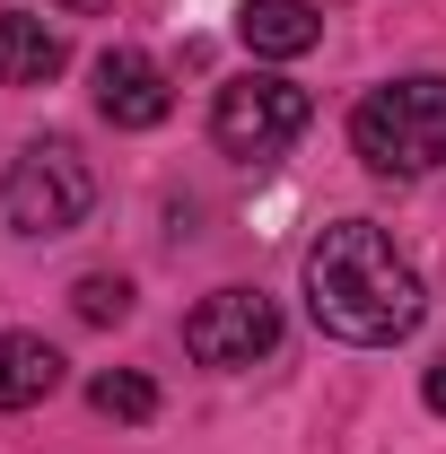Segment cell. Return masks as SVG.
Wrapping results in <instances>:
<instances>
[{
  "label": "cell",
  "instance_id": "3957f363",
  "mask_svg": "<svg viewBox=\"0 0 446 454\" xmlns=\"http://www.w3.org/2000/svg\"><path fill=\"white\" fill-rule=\"evenodd\" d=\"M0 210L18 236H36V245H53L70 227L97 210V167L79 158V140L70 131H44V140H27L9 175H0Z\"/></svg>",
  "mask_w": 446,
  "mask_h": 454
},
{
  "label": "cell",
  "instance_id": "8fae6325",
  "mask_svg": "<svg viewBox=\"0 0 446 454\" xmlns=\"http://www.w3.org/2000/svg\"><path fill=\"white\" fill-rule=\"evenodd\" d=\"M70 315H79V324H123V315H131V280H123V271L70 280Z\"/></svg>",
  "mask_w": 446,
  "mask_h": 454
},
{
  "label": "cell",
  "instance_id": "277c9868",
  "mask_svg": "<svg viewBox=\"0 0 446 454\" xmlns=\"http://www.w3.org/2000/svg\"><path fill=\"white\" fill-rule=\"evenodd\" d=\"M315 122V97L280 70H236L219 97H211V149L236 158V167H272L289 140H307Z\"/></svg>",
  "mask_w": 446,
  "mask_h": 454
},
{
  "label": "cell",
  "instance_id": "ba28073f",
  "mask_svg": "<svg viewBox=\"0 0 446 454\" xmlns=\"http://www.w3.org/2000/svg\"><path fill=\"white\" fill-rule=\"evenodd\" d=\"M61 70H70L61 27L27 18V9H0V88H53Z\"/></svg>",
  "mask_w": 446,
  "mask_h": 454
},
{
  "label": "cell",
  "instance_id": "4fadbf2b",
  "mask_svg": "<svg viewBox=\"0 0 446 454\" xmlns=\"http://www.w3.org/2000/svg\"><path fill=\"white\" fill-rule=\"evenodd\" d=\"M44 9H79V18H97V9H106V0H44Z\"/></svg>",
  "mask_w": 446,
  "mask_h": 454
},
{
  "label": "cell",
  "instance_id": "7c38bea8",
  "mask_svg": "<svg viewBox=\"0 0 446 454\" xmlns=\"http://www.w3.org/2000/svg\"><path fill=\"white\" fill-rule=\"evenodd\" d=\"M420 402H429V411L446 419V358H429V376H420Z\"/></svg>",
  "mask_w": 446,
  "mask_h": 454
},
{
  "label": "cell",
  "instance_id": "7a4b0ae2",
  "mask_svg": "<svg viewBox=\"0 0 446 454\" xmlns=\"http://www.w3.org/2000/svg\"><path fill=\"white\" fill-rule=\"evenodd\" d=\"M350 149L368 175H438L446 167V79L438 70H411V79H386L350 106Z\"/></svg>",
  "mask_w": 446,
  "mask_h": 454
},
{
  "label": "cell",
  "instance_id": "8992f818",
  "mask_svg": "<svg viewBox=\"0 0 446 454\" xmlns=\"http://www.w3.org/2000/svg\"><path fill=\"white\" fill-rule=\"evenodd\" d=\"M88 79H97L88 97H97V114H106L114 131H158V122L175 114V88H167V70H158L149 53H131V44L97 53V70H88Z\"/></svg>",
  "mask_w": 446,
  "mask_h": 454
},
{
  "label": "cell",
  "instance_id": "6da1fadb",
  "mask_svg": "<svg viewBox=\"0 0 446 454\" xmlns=\"http://www.w3.org/2000/svg\"><path fill=\"white\" fill-rule=\"evenodd\" d=\"M307 315H315L324 340L394 349L429 324V288L377 219H333L307 245Z\"/></svg>",
  "mask_w": 446,
  "mask_h": 454
},
{
  "label": "cell",
  "instance_id": "52a82bcc",
  "mask_svg": "<svg viewBox=\"0 0 446 454\" xmlns=\"http://www.w3.org/2000/svg\"><path fill=\"white\" fill-rule=\"evenodd\" d=\"M236 44L254 61H298L324 44V18L315 0H236Z\"/></svg>",
  "mask_w": 446,
  "mask_h": 454
},
{
  "label": "cell",
  "instance_id": "5b68a950",
  "mask_svg": "<svg viewBox=\"0 0 446 454\" xmlns=\"http://www.w3.org/2000/svg\"><path fill=\"white\" fill-rule=\"evenodd\" d=\"M184 349L202 367H254L280 349V306L263 288H211L193 315H184Z\"/></svg>",
  "mask_w": 446,
  "mask_h": 454
},
{
  "label": "cell",
  "instance_id": "9c48e42d",
  "mask_svg": "<svg viewBox=\"0 0 446 454\" xmlns=\"http://www.w3.org/2000/svg\"><path fill=\"white\" fill-rule=\"evenodd\" d=\"M61 385V349L44 333H0V411H36Z\"/></svg>",
  "mask_w": 446,
  "mask_h": 454
},
{
  "label": "cell",
  "instance_id": "30bf717a",
  "mask_svg": "<svg viewBox=\"0 0 446 454\" xmlns=\"http://www.w3.org/2000/svg\"><path fill=\"white\" fill-rule=\"evenodd\" d=\"M88 402L106 411V419H158V385L140 376V367H106V376H88Z\"/></svg>",
  "mask_w": 446,
  "mask_h": 454
}]
</instances>
